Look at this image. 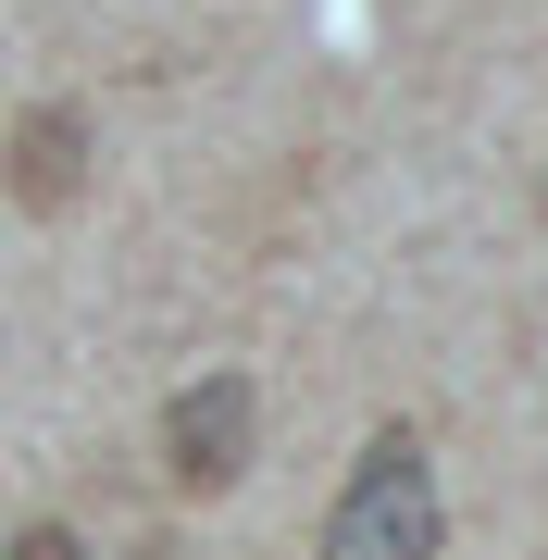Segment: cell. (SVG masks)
Wrapping results in <instances>:
<instances>
[{
    "instance_id": "1",
    "label": "cell",
    "mask_w": 548,
    "mask_h": 560,
    "mask_svg": "<svg viewBox=\"0 0 548 560\" xmlns=\"http://www.w3.org/2000/svg\"><path fill=\"white\" fill-rule=\"evenodd\" d=\"M448 536V511H436V460L411 423H374L362 460H349V486H337V511H325V548L312 560H436Z\"/></svg>"
},
{
    "instance_id": "2",
    "label": "cell",
    "mask_w": 548,
    "mask_h": 560,
    "mask_svg": "<svg viewBox=\"0 0 548 560\" xmlns=\"http://www.w3.org/2000/svg\"><path fill=\"white\" fill-rule=\"evenodd\" d=\"M249 448H263V386L224 361V374H187L163 399V474L175 499H224V486L249 474Z\"/></svg>"
},
{
    "instance_id": "3",
    "label": "cell",
    "mask_w": 548,
    "mask_h": 560,
    "mask_svg": "<svg viewBox=\"0 0 548 560\" xmlns=\"http://www.w3.org/2000/svg\"><path fill=\"white\" fill-rule=\"evenodd\" d=\"M0 187H13V212H62V200L88 187V113H75V101L13 113V138H0Z\"/></svg>"
},
{
    "instance_id": "4",
    "label": "cell",
    "mask_w": 548,
    "mask_h": 560,
    "mask_svg": "<svg viewBox=\"0 0 548 560\" xmlns=\"http://www.w3.org/2000/svg\"><path fill=\"white\" fill-rule=\"evenodd\" d=\"M0 560H88V548H75V523H25V536L0 548Z\"/></svg>"
}]
</instances>
